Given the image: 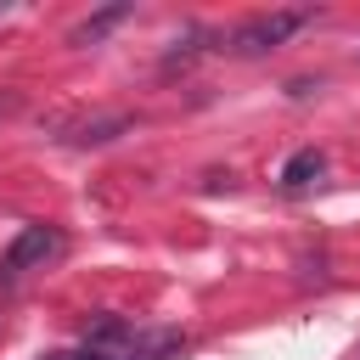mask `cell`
<instances>
[{
    "mask_svg": "<svg viewBox=\"0 0 360 360\" xmlns=\"http://www.w3.org/2000/svg\"><path fill=\"white\" fill-rule=\"evenodd\" d=\"M96 360H169V354H180L186 349V338L180 332H169V326H129V321H101L96 332H90V343H84Z\"/></svg>",
    "mask_w": 360,
    "mask_h": 360,
    "instance_id": "obj_1",
    "label": "cell"
},
{
    "mask_svg": "<svg viewBox=\"0 0 360 360\" xmlns=\"http://www.w3.org/2000/svg\"><path fill=\"white\" fill-rule=\"evenodd\" d=\"M62 231H51V225H22L17 231V242L6 248V259H0V276L6 281H22L28 270H45L51 259H62Z\"/></svg>",
    "mask_w": 360,
    "mask_h": 360,
    "instance_id": "obj_2",
    "label": "cell"
},
{
    "mask_svg": "<svg viewBox=\"0 0 360 360\" xmlns=\"http://www.w3.org/2000/svg\"><path fill=\"white\" fill-rule=\"evenodd\" d=\"M304 22H309V11H259V17H248V22L231 34V51H236V56L276 51V45H281V39H292Z\"/></svg>",
    "mask_w": 360,
    "mask_h": 360,
    "instance_id": "obj_3",
    "label": "cell"
},
{
    "mask_svg": "<svg viewBox=\"0 0 360 360\" xmlns=\"http://www.w3.org/2000/svg\"><path fill=\"white\" fill-rule=\"evenodd\" d=\"M321 169H326V158H321L315 146H304V152H292V158H287V169H281V186H287V191H298V186H309Z\"/></svg>",
    "mask_w": 360,
    "mask_h": 360,
    "instance_id": "obj_4",
    "label": "cell"
},
{
    "mask_svg": "<svg viewBox=\"0 0 360 360\" xmlns=\"http://www.w3.org/2000/svg\"><path fill=\"white\" fill-rule=\"evenodd\" d=\"M51 360H96L90 349H79V354H51Z\"/></svg>",
    "mask_w": 360,
    "mask_h": 360,
    "instance_id": "obj_5",
    "label": "cell"
}]
</instances>
